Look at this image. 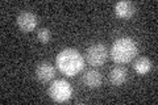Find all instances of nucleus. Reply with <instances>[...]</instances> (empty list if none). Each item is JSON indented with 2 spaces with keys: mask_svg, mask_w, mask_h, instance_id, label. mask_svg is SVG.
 I'll return each mask as SVG.
<instances>
[{
  "mask_svg": "<svg viewBox=\"0 0 158 105\" xmlns=\"http://www.w3.org/2000/svg\"><path fill=\"white\" fill-rule=\"evenodd\" d=\"M133 68L138 75H145L152 70V61L148 57H140L136 59Z\"/></svg>",
  "mask_w": 158,
  "mask_h": 105,
  "instance_id": "10",
  "label": "nucleus"
},
{
  "mask_svg": "<svg viewBox=\"0 0 158 105\" xmlns=\"http://www.w3.org/2000/svg\"><path fill=\"white\" fill-rule=\"evenodd\" d=\"M138 46L136 41L131 37H121L113 42L111 47V57L113 62L124 64L129 63L137 55Z\"/></svg>",
  "mask_w": 158,
  "mask_h": 105,
  "instance_id": "2",
  "label": "nucleus"
},
{
  "mask_svg": "<svg viewBox=\"0 0 158 105\" xmlns=\"http://www.w3.org/2000/svg\"><path fill=\"white\" fill-rule=\"evenodd\" d=\"M108 79H110V82H111L112 86H115V87L123 86V84L127 82V79H128V71H127V68L123 67V66L113 67L111 71H110Z\"/></svg>",
  "mask_w": 158,
  "mask_h": 105,
  "instance_id": "7",
  "label": "nucleus"
},
{
  "mask_svg": "<svg viewBox=\"0 0 158 105\" xmlns=\"http://www.w3.org/2000/svg\"><path fill=\"white\" fill-rule=\"evenodd\" d=\"M115 12L117 17L120 18H129L136 12V6L132 2H118L115 6Z\"/></svg>",
  "mask_w": 158,
  "mask_h": 105,
  "instance_id": "8",
  "label": "nucleus"
},
{
  "mask_svg": "<svg viewBox=\"0 0 158 105\" xmlns=\"http://www.w3.org/2000/svg\"><path fill=\"white\" fill-rule=\"evenodd\" d=\"M56 76V67L49 62H42L36 67V78L41 83L52 82Z\"/></svg>",
  "mask_w": 158,
  "mask_h": 105,
  "instance_id": "6",
  "label": "nucleus"
},
{
  "mask_svg": "<svg viewBox=\"0 0 158 105\" xmlns=\"http://www.w3.org/2000/svg\"><path fill=\"white\" fill-rule=\"evenodd\" d=\"M71 95H73V88L70 86V83H67L63 79L54 80L50 84V87H49V96L56 103L67 101V100H70Z\"/></svg>",
  "mask_w": 158,
  "mask_h": 105,
  "instance_id": "3",
  "label": "nucleus"
},
{
  "mask_svg": "<svg viewBox=\"0 0 158 105\" xmlns=\"http://www.w3.org/2000/svg\"><path fill=\"white\" fill-rule=\"evenodd\" d=\"M83 83H85L86 87H90V88H98L102 86V75L100 72H98L96 70H88L83 74Z\"/></svg>",
  "mask_w": 158,
  "mask_h": 105,
  "instance_id": "9",
  "label": "nucleus"
},
{
  "mask_svg": "<svg viewBox=\"0 0 158 105\" xmlns=\"http://www.w3.org/2000/svg\"><path fill=\"white\" fill-rule=\"evenodd\" d=\"M37 38L40 39V42L48 43L49 41H50V38H52V32L49 30L48 28H41V29H38V32H37Z\"/></svg>",
  "mask_w": 158,
  "mask_h": 105,
  "instance_id": "11",
  "label": "nucleus"
},
{
  "mask_svg": "<svg viewBox=\"0 0 158 105\" xmlns=\"http://www.w3.org/2000/svg\"><path fill=\"white\" fill-rule=\"evenodd\" d=\"M57 66L62 74L75 76L85 67V59L75 49H65L57 55Z\"/></svg>",
  "mask_w": 158,
  "mask_h": 105,
  "instance_id": "1",
  "label": "nucleus"
},
{
  "mask_svg": "<svg viewBox=\"0 0 158 105\" xmlns=\"http://www.w3.org/2000/svg\"><path fill=\"white\" fill-rule=\"evenodd\" d=\"M108 58V49L103 43H94L86 50V61L94 67L103 66Z\"/></svg>",
  "mask_w": 158,
  "mask_h": 105,
  "instance_id": "4",
  "label": "nucleus"
},
{
  "mask_svg": "<svg viewBox=\"0 0 158 105\" xmlns=\"http://www.w3.org/2000/svg\"><path fill=\"white\" fill-rule=\"evenodd\" d=\"M38 24V18L32 12H21L17 16V25L23 32H32L36 29Z\"/></svg>",
  "mask_w": 158,
  "mask_h": 105,
  "instance_id": "5",
  "label": "nucleus"
}]
</instances>
